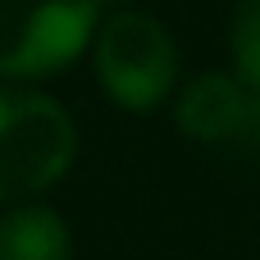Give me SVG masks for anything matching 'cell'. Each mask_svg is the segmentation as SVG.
Here are the masks:
<instances>
[{
    "mask_svg": "<svg viewBox=\"0 0 260 260\" xmlns=\"http://www.w3.org/2000/svg\"><path fill=\"white\" fill-rule=\"evenodd\" d=\"M91 64L101 91L133 114L160 110L178 87V46L174 32L142 9H119L101 18L91 41Z\"/></svg>",
    "mask_w": 260,
    "mask_h": 260,
    "instance_id": "7a4b0ae2",
    "label": "cell"
},
{
    "mask_svg": "<svg viewBox=\"0 0 260 260\" xmlns=\"http://www.w3.org/2000/svg\"><path fill=\"white\" fill-rule=\"evenodd\" d=\"M229 50H233V73L251 91H260V0H238L233 5Z\"/></svg>",
    "mask_w": 260,
    "mask_h": 260,
    "instance_id": "8992f818",
    "label": "cell"
},
{
    "mask_svg": "<svg viewBox=\"0 0 260 260\" xmlns=\"http://www.w3.org/2000/svg\"><path fill=\"white\" fill-rule=\"evenodd\" d=\"M0 260H73L64 215L41 201L9 206L0 215Z\"/></svg>",
    "mask_w": 260,
    "mask_h": 260,
    "instance_id": "5b68a950",
    "label": "cell"
},
{
    "mask_svg": "<svg viewBox=\"0 0 260 260\" xmlns=\"http://www.w3.org/2000/svg\"><path fill=\"white\" fill-rule=\"evenodd\" d=\"M260 110V91H251L238 73H197L192 82H183L178 101H174V123L206 146L219 142H238L251 133Z\"/></svg>",
    "mask_w": 260,
    "mask_h": 260,
    "instance_id": "277c9868",
    "label": "cell"
},
{
    "mask_svg": "<svg viewBox=\"0 0 260 260\" xmlns=\"http://www.w3.org/2000/svg\"><path fill=\"white\" fill-rule=\"evenodd\" d=\"M101 0H0V78H50L91 50Z\"/></svg>",
    "mask_w": 260,
    "mask_h": 260,
    "instance_id": "3957f363",
    "label": "cell"
},
{
    "mask_svg": "<svg viewBox=\"0 0 260 260\" xmlns=\"http://www.w3.org/2000/svg\"><path fill=\"white\" fill-rule=\"evenodd\" d=\"M73 155V114L46 91L0 82V201H37L69 174Z\"/></svg>",
    "mask_w": 260,
    "mask_h": 260,
    "instance_id": "6da1fadb",
    "label": "cell"
}]
</instances>
